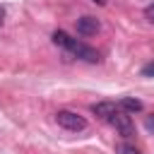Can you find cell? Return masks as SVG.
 Listing matches in <instances>:
<instances>
[{"label":"cell","mask_w":154,"mask_h":154,"mask_svg":"<svg viewBox=\"0 0 154 154\" xmlns=\"http://www.w3.org/2000/svg\"><path fill=\"white\" fill-rule=\"evenodd\" d=\"M55 120H58L60 128H65L70 132H82L87 128V120L79 113H75V111H58L55 113Z\"/></svg>","instance_id":"6da1fadb"},{"label":"cell","mask_w":154,"mask_h":154,"mask_svg":"<svg viewBox=\"0 0 154 154\" xmlns=\"http://www.w3.org/2000/svg\"><path fill=\"white\" fill-rule=\"evenodd\" d=\"M108 120H111V125H113L123 137H132V135H135V123H132V118H130L125 111H116Z\"/></svg>","instance_id":"7a4b0ae2"},{"label":"cell","mask_w":154,"mask_h":154,"mask_svg":"<svg viewBox=\"0 0 154 154\" xmlns=\"http://www.w3.org/2000/svg\"><path fill=\"white\" fill-rule=\"evenodd\" d=\"M94 2H96V5H106V0H94Z\"/></svg>","instance_id":"4fadbf2b"},{"label":"cell","mask_w":154,"mask_h":154,"mask_svg":"<svg viewBox=\"0 0 154 154\" xmlns=\"http://www.w3.org/2000/svg\"><path fill=\"white\" fill-rule=\"evenodd\" d=\"M53 43L67 51V48H70V43H72V38H70V36H67L65 31H53Z\"/></svg>","instance_id":"52a82bcc"},{"label":"cell","mask_w":154,"mask_h":154,"mask_svg":"<svg viewBox=\"0 0 154 154\" xmlns=\"http://www.w3.org/2000/svg\"><path fill=\"white\" fill-rule=\"evenodd\" d=\"M96 31H99V19H96V17L84 14V17L77 19V34H82V36H94Z\"/></svg>","instance_id":"277c9868"},{"label":"cell","mask_w":154,"mask_h":154,"mask_svg":"<svg viewBox=\"0 0 154 154\" xmlns=\"http://www.w3.org/2000/svg\"><path fill=\"white\" fill-rule=\"evenodd\" d=\"M2 22H5V7H0V26H2Z\"/></svg>","instance_id":"7c38bea8"},{"label":"cell","mask_w":154,"mask_h":154,"mask_svg":"<svg viewBox=\"0 0 154 154\" xmlns=\"http://www.w3.org/2000/svg\"><path fill=\"white\" fill-rule=\"evenodd\" d=\"M116 111H118V103H113V101H99V103L91 106V113L99 116V118H103V120H108Z\"/></svg>","instance_id":"5b68a950"},{"label":"cell","mask_w":154,"mask_h":154,"mask_svg":"<svg viewBox=\"0 0 154 154\" xmlns=\"http://www.w3.org/2000/svg\"><path fill=\"white\" fill-rule=\"evenodd\" d=\"M67 51H70V53H75L77 58L87 60V63H99V53H96L94 48H89V46H84V43L75 41V38H72V43H70V48H67Z\"/></svg>","instance_id":"3957f363"},{"label":"cell","mask_w":154,"mask_h":154,"mask_svg":"<svg viewBox=\"0 0 154 154\" xmlns=\"http://www.w3.org/2000/svg\"><path fill=\"white\" fill-rule=\"evenodd\" d=\"M147 128H149V130H154V118H152V116L147 118Z\"/></svg>","instance_id":"8fae6325"},{"label":"cell","mask_w":154,"mask_h":154,"mask_svg":"<svg viewBox=\"0 0 154 154\" xmlns=\"http://www.w3.org/2000/svg\"><path fill=\"white\" fill-rule=\"evenodd\" d=\"M123 111H128V113H140L142 108H144V103L140 101V99H130V96H125V99H120V103H118Z\"/></svg>","instance_id":"8992f818"},{"label":"cell","mask_w":154,"mask_h":154,"mask_svg":"<svg viewBox=\"0 0 154 154\" xmlns=\"http://www.w3.org/2000/svg\"><path fill=\"white\" fill-rule=\"evenodd\" d=\"M142 77H154V63H147L142 67Z\"/></svg>","instance_id":"30bf717a"},{"label":"cell","mask_w":154,"mask_h":154,"mask_svg":"<svg viewBox=\"0 0 154 154\" xmlns=\"http://www.w3.org/2000/svg\"><path fill=\"white\" fill-rule=\"evenodd\" d=\"M116 154H140V149H137V147H132V144L120 142V144L116 147Z\"/></svg>","instance_id":"ba28073f"},{"label":"cell","mask_w":154,"mask_h":154,"mask_svg":"<svg viewBox=\"0 0 154 154\" xmlns=\"http://www.w3.org/2000/svg\"><path fill=\"white\" fill-rule=\"evenodd\" d=\"M144 17H147V22L154 24V2H149V5L144 7Z\"/></svg>","instance_id":"9c48e42d"}]
</instances>
